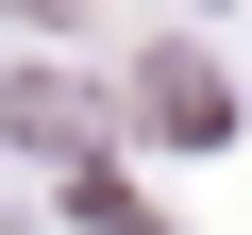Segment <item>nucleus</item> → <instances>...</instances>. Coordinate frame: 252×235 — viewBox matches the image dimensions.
<instances>
[{
    "label": "nucleus",
    "instance_id": "nucleus-1",
    "mask_svg": "<svg viewBox=\"0 0 252 235\" xmlns=\"http://www.w3.org/2000/svg\"><path fill=\"white\" fill-rule=\"evenodd\" d=\"M152 118H168V135H219L235 101H219V67H185V51H168V67H152Z\"/></svg>",
    "mask_w": 252,
    "mask_h": 235
}]
</instances>
